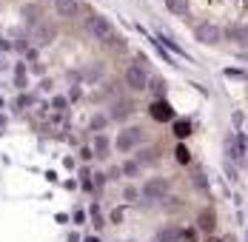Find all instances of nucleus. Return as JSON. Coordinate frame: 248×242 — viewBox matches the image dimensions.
Listing matches in <instances>:
<instances>
[{"mask_svg":"<svg viewBox=\"0 0 248 242\" xmlns=\"http://www.w3.org/2000/svg\"><path fill=\"white\" fill-rule=\"evenodd\" d=\"M208 242H223V240H208Z\"/></svg>","mask_w":248,"mask_h":242,"instance_id":"21","label":"nucleus"},{"mask_svg":"<svg viewBox=\"0 0 248 242\" xmlns=\"http://www.w3.org/2000/svg\"><path fill=\"white\" fill-rule=\"evenodd\" d=\"M125 83H128L134 91H143V89L149 86V74H146V69H143L140 63H134V66L125 69Z\"/></svg>","mask_w":248,"mask_h":242,"instance_id":"3","label":"nucleus"},{"mask_svg":"<svg viewBox=\"0 0 248 242\" xmlns=\"http://www.w3.org/2000/svg\"><path fill=\"white\" fill-rule=\"evenodd\" d=\"M194 37H197L200 43H205V46H214V43H220L223 31H220L214 23H200L197 29H194Z\"/></svg>","mask_w":248,"mask_h":242,"instance_id":"5","label":"nucleus"},{"mask_svg":"<svg viewBox=\"0 0 248 242\" xmlns=\"http://www.w3.org/2000/svg\"><path fill=\"white\" fill-rule=\"evenodd\" d=\"M194 240H197L194 231H183V242H194Z\"/></svg>","mask_w":248,"mask_h":242,"instance_id":"19","label":"nucleus"},{"mask_svg":"<svg viewBox=\"0 0 248 242\" xmlns=\"http://www.w3.org/2000/svg\"><path fill=\"white\" fill-rule=\"evenodd\" d=\"M228 37H231L237 46H248V26H231V29H228Z\"/></svg>","mask_w":248,"mask_h":242,"instance_id":"11","label":"nucleus"},{"mask_svg":"<svg viewBox=\"0 0 248 242\" xmlns=\"http://www.w3.org/2000/svg\"><path fill=\"white\" fill-rule=\"evenodd\" d=\"M180 240H183L180 228H171V225L160 228V231H157V237H154V242H180Z\"/></svg>","mask_w":248,"mask_h":242,"instance_id":"9","label":"nucleus"},{"mask_svg":"<svg viewBox=\"0 0 248 242\" xmlns=\"http://www.w3.org/2000/svg\"><path fill=\"white\" fill-rule=\"evenodd\" d=\"M89 31L97 37L100 43H106V46H114L120 48L123 46V40H120V34H117V29L108 23L106 17H100V15H94V17H89Z\"/></svg>","mask_w":248,"mask_h":242,"instance_id":"1","label":"nucleus"},{"mask_svg":"<svg viewBox=\"0 0 248 242\" xmlns=\"http://www.w3.org/2000/svg\"><path fill=\"white\" fill-rule=\"evenodd\" d=\"M166 194H169V180H163V177H154V180H149V182L143 185V197L151 199V205H154L157 199H163Z\"/></svg>","mask_w":248,"mask_h":242,"instance_id":"2","label":"nucleus"},{"mask_svg":"<svg viewBox=\"0 0 248 242\" xmlns=\"http://www.w3.org/2000/svg\"><path fill=\"white\" fill-rule=\"evenodd\" d=\"M149 83H151V89H154V94H166V83L160 77H151Z\"/></svg>","mask_w":248,"mask_h":242,"instance_id":"17","label":"nucleus"},{"mask_svg":"<svg viewBox=\"0 0 248 242\" xmlns=\"http://www.w3.org/2000/svg\"><path fill=\"white\" fill-rule=\"evenodd\" d=\"M134 111V103H128V100H120V103H114V108H111V117L114 120H123Z\"/></svg>","mask_w":248,"mask_h":242,"instance_id":"12","label":"nucleus"},{"mask_svg":"<svg viewBox=\"0 0 248 242\" xmlns=\"http://www.w3.org/2000/svg\"><path fill=\"white\" fill-rule=\"evenodd\" d=\"M140 143H143V128H137V125L120 131V137H117V148L120 151H131V148H137Z\"/></svg>","mask_w":248,"mask_h":242,"instance_id":"4","label":"nucleus"},{"mask_svg":"<svg viewBox=\"0 0 248 242\" xmlns=\"http://www.w3.org/2000/svg\"><path fill=\"white\" fill-rule=\"evenodd\" d=\"M31 37H34L37 46H49L51 37H54V29H51L49 23H37L34 26V31H31Z\"/></svg>","mask_w":248,"mask_h":242,"instance_id":"8","label":"nucleus"},{"mask_svg":"<svg viewBox=\"0 0 248 242\" xmlns=\"http://www.w3.org/2000/svg\"><path fill=\"white\" fill-rule=\"evenodd\" d=\"M54 9H57V15H63V17H75L77 15V0H54Z\"/></svg>","mask_w":248,"mask_h":242,"instance_id":"10","label":"nucleus"},{"mask_svg":"<svg viewBox=\"0 0 248 242\" xmlns=\"http://www.w3.org/2000/svg\"><path fill=\"white\" fill-rule=\"evenodd\" d=\"M157 148H146V151H140V163H157Z\"/></svg>","mask_w":248,"mask_h":242,"instance_id":"15","label":"nucleus"},{"mask_svg":"<svg viewBox=\"0 0 248 242\" xmlns=\"http://www.w3.org/2000/svg\"><path fill=\"white\" fill-rule=\"evenodd\" d=\"M149 114H151V120H157V122H169V120H174V108L169 106V103H166V100H157V103H151Z\"/></svg>","mask_w":248,"mask_h":242,"instance_id":"6","label":"nucleus"},{"mask_svg":"<svg viewBox=\"0 0 248 242\" xmlns=\"http://www.w3.org/2000/svg\"><path fill=\"white\" fill-rule=\"evenodd\" d=\"M197 228L205 231V234H211V231L217 228V211H214V208H202L197 214Z\"/></svg>","mask_w":248,"mask_h":242,"instance_id":"7","label":"nucleus"},{"mask_svg":"<svg viewBox=\"0 0 248 242\" xmlns=\"http://www.w3.org/2000/svg\"><path fill=\"white\" fill-rule=\"evenodd\" d=\"M191 134V122L188 120H177L174 122V137H188Z\"/></svg>","mask_w":248,"mask_h":242,"instance_id":"14","label":"nucleus"},{"mask_svg":"<svg viewBox=\"0 0 248 242\" xmlns=\"http://www.w3.org/2000/svg\"><path fill=\"white\" fill-rule=\"evenodd\" d=\"M166 6H169L171 15H186L188 12V0H166Z\"/></svg>","mask_w":248,"mask_h":242,"instance_id":"13","label":"nucleus"},{"mask_svg":"<svg viewBox=\"0 0 248 242\" xmlns=\"http://www.w3.org/2000/svg\"><path fill=\"white\" fill-rule=\"evenodd\" d=\"M223 242H237V240H234V237H225V240Z\"/></svg>","mask_w":248,"mask_h":242,"instance_id":"20","label":"nucleus"},{"mask_svg":"<svg viewBox=\"0 0 248 242\" xmlns=\"http://www.w3.org/2000/svg\"><path fill=\"white\" fill-rule=\"evenodd\" d=\"M177 163H183V166H188V163H191V154H188V148H186V145H177Z\"/></svg>","mask_w":248,"mask_h":242,"instance_id":"16","label":"nucleus"},{"mask_svg":"<svg viewBox=\"0 0 248 242\" xmlns=\"http://www.w3.org/2000/svg\"><path fill=\"white\" fill-rule=\"evenodd\" d=\"M106 151H108V143H106V137H97V154H100V157H106Z\"/></svg>","mask_w":248,"mask_h":242,"instance_id":"18","label":"nucleus"},{"mask_svg":"<svg viewBox=\"0 0 248 242\" xmlns=\"http://www.w3.org/2000/svg\"><path fill=\"white\" fill-rule=\"evenodd\" d=\"M86 242H97V240H86Z\"/></svg>","mask_w":248,"mask_h":242,"instance_id":"22","label":"nucleus"}]
</instances>
